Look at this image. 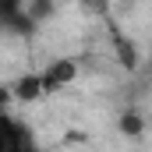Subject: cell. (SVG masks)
Returning a JSON list of instances; mask_svg holds the SVG:
<instances>
[{
	"label": "cell",
	"instance_id": "obj_1",
	"mask_svg": "<svg viewBox=\"0 0 152 152\" xmlns=\"http://www.w3.org/2000/svg\"><path fill=\"white\" fill-rule=\"evenodd\" d=\"M0 152H42V145L28 120L14 113H0Z\"/></svg>",
	"mask_w": 152,
	"mask_h": 152
},
{
	"label": "cell",
	"instance_id": "obj_2",
	"mask_svg": "<svg viewBox=\"0 0 152 152\" xmlns=\"http://www.w3.org/2000/svg\"><path fill=\"white\" fill-rule=\"evenodd\" d=\"M39 25L28 18V11H25V4H18V0H0V36H32Z\"/></svg>",
	"mask_w": 152,
	"mask_h": 152
},
{
	"label": "cell",
	"instance_id": "obj_3",
	"mask_svg": "<svg viewBox=\"0 0 152 152\" xmlns=\"http://www.w3.org/2000/svg\"><path fill=\"white\" fill-rule=\"evenodd\" d=\"M75 78H78V64H75V60H67V57H57V60H50V64L39 71V81H42V96L67 88Z\"/></svg>",
	"mask_w": 152,
	"mask_h": 152
},
{
	"label": "cell",
	"instance_id": "obj_4",
	"mask_svg": "<svg viewBox=\"0 0 152 152\" xmlns=\"http://www.w3.org/2000/svg\"><path fill=\"white\" fill-rule=\"evenodd\" d=\"M11 99H21V103H36L42 96V81H39V71H28V75H18L11 85Z\"/></svg>",
	"mask_w": 152,
	"mask_h": 152
},
{
	"label": "cell",
	"instance_id": "obj_5",
	"mask_svg": "<svg viewBox=\"0 0 152 152\" xmlns=\"http://www.w3.org/2000/svg\"><path fill=\"white\" fill-rule=\"evenodd\" d=\"M117 127H120L124 138H142L145 134V117L138 113V110H124V113L117 117Z\"/></svg>",
	"mask_w": 152,
	"mask_h": 152
},
{
	"label": "cell",
	"instance_id": "obj_6",
	"mask_svg": "<svg viewBox=\"0 0 152 152\" xmlns=\"http://www.w3.org/2000/svg\"><path fill=\"white\" fill-rule=\"evenodd\" d=\"M7 106H11V88L0 85V113H7Z\"/></svg>",
	"mask_w": 152,
	"mask_h": 152
},
{
	"label": "cell",
	"instance_id": "obj_7",
	"mask_svg": "<svg viewBox=\"0 0 152 152\" xmlns=\"http://www.w3.org/2000/svg\"><path fill=\"white\" fill-rule=\"evenodd\" d=\"M149 67H152V60H149Z\"/></svg>",
	"mask_w": 152,
	"mask_h": 152
}]
</instances>
